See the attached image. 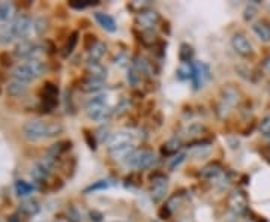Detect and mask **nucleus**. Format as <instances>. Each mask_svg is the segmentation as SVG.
Segmentation results:
<instances>
[{"label": "nucleus", "instance_id": "obj_23", "mask_svg": "<svg viewBox=\"0 0 270 222\" xmlns=\"http://www.w3.org/2000/svg\"><path fill=\"white\" fill-rule=\"evenodd\" d=\"M39 210H41V207L36 200H26L18 207V212L24 216H35V215L39 213Z\"/></svg>", "mask_w": 270, "mask_h": 222}, {"label": "nucleus", "instance_id": "obj_14", "mask_svg": "<svg viewBox=\"0 0 270 222\" xmlns=\"http://www.w3.org/2000/svg\"><path fill=\"white\" fill-rule=\"evenodd\" d=\"M12 77L15 80H20V81H24V83H30L32 80H36L33 72L30 71L29 65L27 63H23V65H17L14 69H12Z\"/></svg>", "mask_w": 270, "mask_h": 222}, {"label": "nucleus", "instance_id": "obj_20", "mask_svg": "<svg viewBox=\"0 0 270 222\" xmlns=\"http://www.w3.org/2000/svg\"><path fill=\"white\" fill-rule=\"evenodd\" d=\"M135 150V146L134 144H126V146H122V147H117V149H113V150H108L110 156L116 161H126L129 158V155Z\"/></svg>", "mask_w": 270, "mask_h": 222}, {"label": "nucleus", "instance_id": "obj_36", "mask_svg": "<svg viewBox=\"0 0 270 222\" xmlns=\"http://www.w3.org/2000/svg\"><path fill=\"white\" fill-rule=\"evenodd\" d=\"M98 42H99V41H98V38H96V35H95V33H86V35L83 36V48H84L86 51H92L93 47H95Z\"/></svg>", "mask_w": 270, "mask_h": 222}, {"label": "nucleus", "instance_id": "obj_18", "mask_svg": "<svg viewBox=\"0 0 270 222\" xmlns=\"http://www.w3.org/2000/svg\"><path fill=\"white\" fill-rule=\"evenodd\" d=\"M95 20L96 23L107 32L110 33H114L116 30H117V26H116V21L111 15L105 14V12H95Z\"/></svg>", "mask_w": 270, "mask_h": 222}, {"label": "nucleus", "instance_id": "obj_25", "mask_svg": "<svg viewBox=\"0 0 270 222\" xmlns=\"http://www.w3.org/2000/svg\"><path fill=\"white\" fill-rule=\"evenodd\" d=\"M15 14V5L11 2H0V20L3 23H8L14 20Z\"/></svg>", "mask_w": 270, "mask_h": 222}, {"label": "nucleus", "instance_id": "obj_37", "mask_svg": "<svg viewBox=\"0 0 270 222\" xmlns=\"http://www.w3.org/2000/svg\"><path fill=\"white\" fill-rule=\"evenodd\" d=\"M111 185L110 180H98L95 183H92L90 186H87L84 189V194H90V192H95V191H102V189H107Z\"/></svg>", "mask_w": 270, "mask_h": 222}, {"label": "nucleus", "instance_id": "obj_5", "mask_svg": "<svg viewBox=\"0 0 270 222\" xmlns=\"http://www.w3.org/2000/svg\"><path fill=\"white\" fill-rule=\"evenodd\" d=\"M41 50L42 48L38 45L36 42H33L30 39H23V41H20L15 45L14 56L17 59H27V60H30V59H39L38 56H39Z\"/></svg>", "mask_w": 270, "mask_h": 222}, {"label": "nucleus", "instance_id": "obj_19", "mask_svg": "<svg viewBox=\"0 0 270 222\" xmlns=\"http://www.w3.org/2000/svg\"><path fill=\"white\" fill-rule=\"evenodd\" d=\"M222 171H224L222 164L218 162V161H213V162H209L206 167H203V168L200 170V176L204 177V179H215V177H218Z\"/></svg>", "mask_w": 270, "mask_h": 222}, {"label": "nucleus", "instance_id": "obj_53", "mask_svg": "<svg viewBox=\"0 0 270 222\" xmlns=\"http://www.w3.org/2000/svg\"><path fill=\"white\" fill-rule=\"evenodd\" d=\"M263 68L270 74V56H267L266 59H264V62H263Z\"/></svg>", "mask_w": 270, "mask_h": 222}, {"label": "nucleus", "instance_id": "obj_48", "mask_svg": "<svg viewBox=\"0 0 270 222\" xmlns=\"http://www.w3.org/2000/svg\"><path fill=\"white\" fill-rule=\"evenodd\" d=\"M126 180L129 182V185H135V186H140L141 185V176L138 173H132Z\"/></svg>", "mask_w": 270, "mask_h": 222}, {"label": "nucleus", "instance_id": "obj_45", "mask_svg": "<svg viewBox=\"0 0 270 222\" xmlns=\"http://www.w3.org/2000/svg\"><path fill=\"white\" fill-rule=\"evenodd\" d=\"M68 218H69V221L71 222H78L81 218H80V213H78V210H77L74 206H71L69 207V210H68Z\"/></svg>", "mask_w": 270, "mask_h": 222}, {"label": "nucleus", "instance_id": "obj_11", "mask_svg": "<svg viewBox=\"0 0 270 222\" xmlns=\"http://www.w3.org/2000/svg\"><path fill=\"white\" fill-rule=\"evenodd\" d=\"M17 39H18V33H17V29H15L12 20L0 24V44L9 45Z\"/></svg>", "mask_w": 270, "mask_h": 222}, {"label": "nucleus", "instance_id": "obj_58", "mask_svg": "<svg viewBox=\"0 0 270 222\" xmlns=\"http://www.w3.org/2000/svg\"><path fill=\"white\" fill-rule=\"evenodd\" d=\"M267 159H269V161H270V153H269V155H267Z\"/></svg>", "mask_w": 270, "mask_h": 222}, {"label": "nucleus", "instance_id": "obj_50", "mask_svg": "<svg viewBox=\"0 0 270 222\" xmlns=\"http://www.w3.org/2000/svg\"><path fill=\"white\" fill-rule=\"evenodd\" d=\"M128 108H129V102L126 99H122V102L117 105V110H116V111H117V114H122V113H125Z\"/></svg>", "mask_w": 270, "mask_h": 222}, {"label": "nucleus", "instance_id": "obj_39", "mask_svg": "<svg viewBox=\"0 0 270 222\" xmlns=\"http://www.w3.org/2000/svg\"><path fill=\"white\" fill-rule=\"evenodd\" d=\"M258 2L257 0H254V3H251V5H248L246 8H245V11H243V20L245 21H252L254 18H255V15H257V5Z\"/></svg>", "mask_w": 270, "mask_h": 222}, {"label": "nucleus", "instance_id": "obj_9", "mask_svg": "<svg viewBox=\"0 0 270 222\" xmlns=\"http://www.w3.org/2000/svg\"><path fill=\"white\" fill-rule=\"evenodd\" d=\"M134 138H135V135L131 131L114 132L107 141V149L113 150V149H117V147H122V146H126V144H134Z\"/></svg>", "mask_w": 270, "mask_h": 222}, {"label": "nucleus", "instance_id": "obj_24", "mask_svg": "<svg viewBox=\"0 0 270 222\" xmlns=\"http://www.w3.org/2000/svg\"><path fill=\"white\" fill-rule=\"evenodd\" d=\"M206 132V126L200 122H192L189 123L185 129H183V135L188 137V138H194L197 140V137L203 135Z\"/></svg>", "mask_w": 270, "mask_h": 222}, {"label": "nucleus", "instance_id": "obj_47", "mask_svg": "<svg viewBox=\"0 0 270 222\" xmlns=\"http://www.w3.org/2000/svg\"><path fill=\"white\" fill-rule=\"evenodd\" d=\"M185 158H186V155H185V153H180L179 156H176V158L170 162V170H171V171H173V170H176V168H177V167H179V165L185 161Z\"/></svg>", "mask_w": 270, "mask_h": 222}, {"label": "nucleus", "instance_id": "obj_8", "mask_svg": "<svg viewBox=\"0 0 270 222\" xmlns=\"http://www.w3.org/2000/svg\"><path fill=\"white\" fill-rule=\"evenodd\" d=\"M161 21V15L159 12L153 11V9H147L144 12H140L135 17V26L143 32V30H153L158 23Z\"/></svg>", "mask_w": 270, "mask_h": 222}, {"label": "nucleus", "instance_id": "obj_59", "mask_svg": "<svg viewBox=\"0 0 270 222\" xmlns=\"http://www.w3.org/2000/svg\"><path fill=\"white\" fill-rule=\"evenodd\" d=\"M0 222H3V221H2V219H0Z\"/></svg>", "mask_w": 270, "mask_h": 222}, {"label": "nucleus", "instance_id": "obj_32", "mask_svg": "<svg viewBox=\"0 0 270 222\" xmlns=\"http://www.w3.org/2000/svg\"><path fill=\"white\" fill-rule=\"evenodd\" d=\"M45 96L59 98V86L54 84L53 81H45L41 89V98H45Z\"/></svg>", "mask_w": 270, "mask_h": 222}, {"label": "nucleus", "instance_id": "obj_17", "mask_svg": "<svg viewBox=\"0 0 270 222\" xmlns=\"http://www.w3.org/2000/svg\"><path fill=\"white\" fill-rule=\"evenodd\" d=\"M105 87L104 80H96V78H84L80 83V90L83 93H96Z\"/></svg>", "mask_w": 270, "mask_h": 222}, {"label": "nucleus", "instance_id": "obj_1", "mask_svg": "<svg viewBox=\"0 0 270 222\" xmlns=\"http://www.w3.org/2000/svg\"><path fill=\"white\" fill-rule=\"evenodd\" d=\"M62 132H63V125L59 122L29 120L23 126V137L30 143H36L45 138H54Z\"/></svg>", "mask_w": 270, "mask_h": 222}, {"label": "nucleus", "instance_id": "obj_13", "mask_svg": "<svg viewBox=\"0 0 270 222\" xmlns=\"http://www.w3.org/2000/svg\"><path fill=\"white\" fill-rule=\"evenodd\" d=\"M86 78H96V80H104L105 81V78H107V69L99 62H87Z\"/></svg>", "mask_w": 270, "mask_h": 222}, {"label": "nucleus", "instance_id": "obj_12", "mask_svg": "<svg viewBox=\"0 0 270 222\" xmlns=\"http://www.w3.org/2000/svg\"><path fill=\"white\" fill-rule=\"evenodd\" d=\"M239 101H240V93L234 86L228 84L221 89V102H224L227 107L233 108L239 104Z\"/></svg>", "mask_w": 270, "mask_h": 222}, {"label": "nucleus", "instance_id": "obj_34", "mask_svg": "<svg viewBox=\"0 0 270 222\" xmlns=\"http://www.w3.org/2000/svg\"><path fill=\"white\" fill-rule=\"evenodd\" d=\"M194 57V48H192L189 44H182L180 50H179V60L182 63H189Z\"/></svg>", "mask_w": 270, "mask_h": 222}, {"label": "nucleus", "instance_id": "obj_21", "mask_svg": "<svg viewBox=\"0 0 270 222\" xmlns=\"http://www.w3.org/2000/svg\"><path fill=\"white\" fill-rule=\"evenodd\" d=\"M180 149H182V141L179 138H171L161 146V155L162 156H176Z\"/></svg>", "mask_w": 270, "mask_h": 222}, {"label": "nucleus", "instance_id": "obj_57", "mask_svg": "<svg viewBox=\"0 0 270 222\" xmlns=\"http://www.w3.org/2000/svg\"><path fill=\"white\" fill-rule=\"evenodd\" d=\"M0 95H2V86H0Z\"/></svg>", "mask_w": 270, "mask_h": 222}, {"label": "nucleus", "instance_id": "obj_41", "mask_svg": "<svg viewBox=\"0 0 270 222\" xmlns=\"http://www.w3.org/2000/svg\"><path fill=\"white\" fill-rule=\"evenodd\" d=\"M68 5L75 11H83L89 6V0H69Z\"/></svg>", "mask_w": 270, "mask_h": 222}, {"label": "nucleus", "instance_id": "obj_44", "mask_svg": "<svg viewBox=\"0 0 270 222\" xmlns=\"http://www.w3.org/2000/svg\"><path fill=\"white\" fill-rule=\"evenodd\" d=\"M44 51H47L48 54H54V53H57V47H56L54 41H51V39H45V41H44Z\"/></svg>", "mask_w": 270, "mask_h": 222}, {"label": "nucleus", "instance_id": "obj_43", "mask_svg": "<svg viewBox=\"0 0 270 222\" xmlns=\"http://www.w3.org/2000/svg\"><path fill=\"white\" fill-rule=\"evenodd\" d=\"M260 132L266 137H270V116L264 117L260 123Z\"/></svg>", "mask_w": 270, "mask_h": 222}, {"label": "nucleus", "instance_id": "obj_27", "mask_svg": "<svg viewBox=\"0 0 270 222\" xmlns=\"http://www.w3.org/2000/svg\"><path fill=\"white\" fill-rule=\"evenodd\" d=\"M140 42L144 47H153V45H156L159 41H158V36H156L155 30H143V32H140Z\"/></svg>", "mask_w": 270, "mask_h": 222}, {"label": "nucleus", "instance_id": "obj_29", "mask_svg": "<svg viewBox=\"0 0 270 222\" xmlns=\"http://www.w3.org/2000/svg\"><path fill=\"white\" fill-rule=\"evenodd\" d=\"M134 68L140 74H144V75H152V74H153V65H152V62H149L144 57H137L135 59V63H134Z\"/></svg>", "mask_w": 270, "mask_h": 222}, {"label": "nucleus", "instance_id": "obj_31", "mask_svg": "<svg viewBox=\"0 0 270 222\" xmlns=\"http://www.w3.org/2000/svg\"><path fill=\"white\" fill-rule=\"evenodd\" d=\"M105 53H107V45H105L104 42H98V44L93 47V50L89 51V59H87V62H99V60L104 57Z\"/></svg>", "mask_w": 270, "mask_h": 222}, {"label": "nucleus", "instance_id": "obj_26", "mask_svg": "<svg viewBox=\"0 0 270 222\" xmlns=\"http://www.w3.org/2000/svg\"><path fill=\"white\" fill-rule=\"evenodd\" d=\"M26 63L29 65L30 71L33 72L35 78L42 77L44 74H45V71H47V66H45V63H44L41 59H30V60H27Z\"/></svg>", "mask_w": 270, "mask_h": 222}, {"label": "nucleus", "instance_id": "obj_7", "mask_svg": "<svg viewBox=\"0 0 270 222\" xmlns=\"http://www.w3.org/2000/svg\"><path fill=\"white\" fill-rule=\"evenodd\" d=\"M248 197L243 191H233L227 198V207L236 215L245 213L248 210Z\"/></svg>", "mask_w": 270, "mask_h": 222}, {"label": "nucleus", "instance_id": "obj_28", "mask_svg": "<svg viewBox=\"0 0 270 222\" xmlns=\"http://www.w3.org/2000/svg\"><path fill=\"white\" fill-rule=\"evenodd\" d=\"M78 38H80V33H78V30H74V32H71L69 35H68V39H66V44H65V51H63V56L66 57V56H69L74 50H75V47H77V44H78Z\"/></svg>", "mask_w": 270, "mask_h": 222}, {"label": "nucleus", "instance_id": "obj_30", "mask_svg": "<svg viewBox=\"0 0 270 222\" xmlns=\"http://www.w3.org/2000/svg\"><path fill=\"white\" fill-rule=\"evenodd\" d=\"M15 191H17L18 197H29L35 191V186L26 180H17L15 182Z\"/></svg>", "mask_w": 270, "mask_h": 222}, {"label": "nucleus", "instance_id": "obj_2", "mask_svg": "<svg viewBox=\"0 0 270 222\" xmlns=\"http://www.w3.org/2000/svg\"><path fill=\"white\" fill-rule=\"evenodd\" d=\"M86 114L96 122L108 120L113 114V108L107 105V96L99 95L90 99L86 105Z\"/></svg>", "mask_w": 270, "mask_h": 222}, {"label": "nucleus", "instance_id": "obj_46", "mask_svg": "<svg viewBox=\"0 0 270 222\" xmlns=\"http://www.w3.org/2000/svg\"><path fill=\"white\" fill-rule=\"evenodd\" d=\"M171 213H173V210L165 204V206H162L161 209H159V212H158V216L161 218V219H170L171 218Z\"/></svg>", "mask_w": 270, "mask_h": 222}, {"label": "nucleus", "instance_id": "obj_51", "mask_svg": "<svg viewBox=\"0 0 270 222\" xmlns=\"http://www.w3.org/2000/svg\"><path fill=\"white\" fill-rule=\"evenodd\" d=\"M62 186H63V182H62V179H54V182H53V185H51V188H50V191H59V189H62Z\"/></svg>", "mask_w": 270, "mask_h": 222}, {"label": "nucleus", "instance_id": "obj_40", "mask_svg": "<svg viewBox=\"0 0 270 222\" xmlns=\"http://www.w3.org/2000/svg\"><path fill=\"white\" fill-rule=\"evenodd\" d=\"M83 134H84V140L89 146V149L90 150H96V147H98V141L95 138V134L89 129H83Z\"/></svg>", "mask_w": 270, "mask_h": 222}, {"label": "nucleus", "instance_id": "obj_16", "mask_svg": "<svg viewBox=\"0 0 270 222\" xmlns=\"http://www.w3.org/2000/svg\"><path fill=\"white\" fill-rule=\"evenodd\" d=\"M27 90H29V83L20 81V80H15V78H12L6 86V92L12 98H20V96L26 95Z\"/></svg>", "mask_w": 270, "mask_h": 222}, {"label": "nucleus", "instance_id": "obj_52", "mask_svg": "<svg viewBox=\"0 0 270 222\" xmlns=\"http://www.w3.org/2000/svg\"><path fill=\"white\" fill-rule=\"evenodd\" d=\"M6 81H8V74H6L5 71L0 69V84H3V83H6Z\"/></svg>", "mask_w": 270, "mask_h": 222}, {"label": "nucleus", "instance_id": "obj_6", "mask_svg": "<svg viewBox=\"0 0 270 222\" xmlns=\"http://www.w3.org/2000/svg\"><path fill=\"white\" fill-rule=\"evenodd\" d=\"M231 47L243 59H251L254 56V47L243 33H234L231 38Z\"/></svg>", "mask_w": 270, "mask_h": 222}, {"label": "nucleus", "instance_id": "obj_42", "mask_svg": "<svg viewBox=\"0 0 270 222\" xmlns=\"http://www.w3.org/2000/svg\"><path fill=\"white\" fill-rule=\"evenodd\" d=\"M12 56L8 51H2L0 53V66L3 68H11L12 66Z\"/></svg>", "mask_w": 270, "mask_h": 222}, {"label": "nucleus", "instance_id": "obj_55", "mask_svg": "<svg viewBox=\"0 0 270 222\" xmlns=\"http://www.w3.org/2000/svg\"><path fill=\"white\" fill-rule=\"evenodd\" d=\"M162 30H164V32H167V35H170V23H168V21H164Z\"/></svg>", "mask_w": 270, "mask_h": 222}, {"label": "nucleus", "instance_id": "obj_38", "mask_svg": "<svg viewBox=\"0 0 270 222\" xmlns=\"http://www.w3.org/2000/svg\"><path fill=\"white\" fill-rule=\"evenodd\" d=\"M126 78H128V83H129L131 86L137 87V86H140V83H141V74L132 66V68L128 69V75H126Z\"/></svg>", "mask_w": 270, "mask_h": 222}, {"label": "nucleus", "instance_id": "obj_22", "mask_svg": "<svg viewBox=\"0 0 270 222\" xmlns=\"http://www.w3.org/2000/svg\"><path fill=\"white\" fill-rule=\"evenodd\" d=\"M252 30L254 33L258 36V38L263 41V42H270V24L264 20L261 21H257L252 24Z\"/></svg>", "mask_w": 270, "mask_h": 222}, {"label": "nucleus", "instance_id": "obj_15", "mask_svg": "<svg viewBox=\"0 0 270 222\" xmlns=\"http://www.w3.org/2000/svg\"><path fill=\"white\" fill-rule=\"evenodd\" d=\"M72 149V141L71 140H62V141H57V143H54L50 149H48V152H47V155H50V156H53V158H56V159H60V156L63 155V153H66L68 150H71Z\"/></svg>", "mask_w": 270, "mask_h": 222}, {"label": "nucleus", "instance_id": "obj_35", "mask_svg": "<svg viewBox=\"0 0 270 222\" xmlns=\"http://www.w3.org/2000/svg\"><path fill=\"white\" fill-rule=\"evenodd\" d=\"M48 26H50V23L44 17H39V18H35L33 20V32L36 35H42L44 32H47Z\"/></svg>", "mask_w": 270, "mask_h": 222}, {"label": "nucleus", "instance_id": "obj_49", "mask_svg": "<svg viewBox=\"0 0 270 222\" xmlns=\"http://www.w3.org/2000/svg\"><path fill=\"white\" fill-rule=\"evenodd\" d=\"M89 216H90V221H92V222H102V218H104L102 213L98 212V210H90Z\"/></svg>", "mask_w": 270, "mask_h": 222}, {"label": "nucleus", "instance_id": "obj_10", "mask_svg": "<svg viewBox=\"0 0 270 222\" xmlns=\"http://www.w3.org/2000/svg\"><path fill=\"white\" fill-rule=\"evenodd\" d=\"M210 68L209 65L203 63V62H197L194 65V75H192V83H194V89L198 90L200 87L204 86L206 81L210 80Z\"/></svg>", "mask_w": 270, "mask_h": 222}, {"label": "nucleus", "instance_id": "obj_3", "mask_svg": "<svg viewBox=\"0 0 270 222\" xmlns=\"http://www.w3.org/2000/svg\"><path fill=\"white\" fill-rule=\"evenodd\" d=\"M125 162L129 167H134L138 170H146V168L153 167V164L156 162V156L150 149H135Z\"/></svg>", "mask_w": 270, "mask_h": 222}, {"label": "nucleus", "instance_id": "obj_4", "mask_svg": "<svg viewBox=\"0 0 270 222\" xmlns=\"http://www.w3.org/2000/svg\"><path fill=\"white\" fill-rule=\"evenodd\" d=\"M150 182H152V188H150V197L153 203H159L164 200L167 189H168V180L164 173H152L150 174Z\"/></svg>", "mask_w": 270, "mask_h": 222}, {"label": "nucleus", "instance_id": "obj_56", "mask_svg": "<svg viewBox=\"0 0 270 222\" xmlns=\"http://www.w3.org/2000/svg\"><path fill=\"white\" fill-rule=\"evenodd\" d=\"M9 222H20V218H18V215H12V216L9 218Z\"/></svg>", "mask_w": 270, "mask_h": 222}, {"label": "nucleus", "instance_id": "obj_54", "mask_svg": "<svg viewBox=\"0 0 270 222\" xmlns=\"http://www.w3.org/2000/svg\"><path fill=\"white\" fill-rule=\"evenodd\" d=\"M78 24H80V27L86 29V27H89V26H90V21H89V20H86V18H83V20H80V21H78Z\"/></svg>", "mask_w": 270, "mask_h": 222}, {"label": "nucleus", "instance_id": "obj_33", "mask_svg": "<svg viewBox=\"0 0 270 222\" xmlns=\"http://www.w3.org/2000/svg\"><path fill=\"white\" fill-rule=\"evenodd\" d=\"M192 75H194V65H192L191 62L189 63H182L177 69V77L180 80H189L192 78Z\"/></svg>", "mask_w": 270, "mask_h": 222}]
</instances>
